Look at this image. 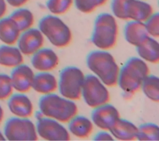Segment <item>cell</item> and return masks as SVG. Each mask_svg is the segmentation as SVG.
<instances>
[{"instance_id":"20","label":"cell","mask_w":159,"mask_h":141,"mask_svg":"<svg viewBox=\"0 0 159 141\" xmlns=\"http://www.w3.org/2000/svg\"><path fill=\"white\" fill-rule=\"evenodd\" d=\"M20 30L14 21L9 16L0 19V40L8 45L16 43L20 35Z\"/></svg>"},{"instance_id":"12","label":"cell","mask_w":159,"mask_h":141,"mask_svg":"<svg viewBox=\"0 0 159 141\" xmlns=\"http://www.w3.org/2000/svg\"><path fill=\"white\" fill-rule=\"evenodd\" d=\"M34 77L32 69L24 64L14 67L10 75L13 88L20 93H25L32 88Z\"/></svg>"},{"instance_id":"8","label":"cell","mask_w":159,"mask_h":141,"mask_svg":"<svg viewBox=\"0 0 159 141\" xmlns=\"http://www.w3.org/2000/svg\"><path fill=\"white\" fill-rule=\"evenodd\" d=\"M4 135L9 140H37V133L34 124L27 118L12 117L4 125Z\"/></svg>"},{"instance_id":"1","label":"cell","mask_w":159,"mask_h":141,"mask_svg":"<svg viewBox=\"0 0 159 141\" xmlns=\"http://www.w3.org/2000/svg\"><path fill=\"white\" fill-rule=\"evenodd\" d=\"M88 68L100 80L108 87L117 83L119 67L113 56L105 50L90 52L86 58Z\"/></svg>"},{"instance_id":"2","label":"cell","mask_w":159,"mask_h":141,"mask_svg":"<svg viewBox=\"0 0 159 141\" xmlns=\"http://www.w3.org/2000/svg\"><path fill=\"white\" fill-rule=\"evenodd\" d=\"M39 107L42 115L64 123L69 122L78 112L74 101L52 93L40 98Z\"/></svg>"},{"instance_id":"7","label":"cell","mask_w":159,"mask_h":141,"mask_svg":"<svg viewBox=\"0 0 159 141\" xmlns=\"http://www.w3.org/2000/svg\"><path fill=\"white\" fill-rule=\"evenodd\" d=\"M81 95L85 103L93 108L107 103L110 100L108 90L100 79L93 74L84 76Z\"/></svg>"},{"instance_id":"5","label":"cell","mask_w":159,"mask_h":141,"mask_svg":"<svg viewBox=\"0 0 159 141\" xmlns=\"http://www.w3.org/2000/svg\"><path fill=\"white\" fill-rule=\"evenodd\" d=\"M39 29L55 46L63 48L68 46L72 38L69 27L58 17L47 15L39 22Z\"/></svg>"},{"instance_id":"29","label":"cell","mask_w":159,"mask_h":141,"mask_svg":"<svg viewBox=\"0 0 159 141\" xmlns=\"http://www.w3.org/2000/svg\"><path fill=\"white\" fill-rule=\"evenodd\" d=\"M13 90L10 76L5 74H0V100L8 98Z\"/></svg>"},{"instance_id":"32","label":"cell","mask_w":159,"mask_h":141,"mask_svg":"<svg viewBox=\"0 0 159 141\" xmlns=\"http://www.w3.org/2000/svg\"><path fill=\"white\" fill-rule=\"evenodd\" d=\"M7 6L5 0H0V19L5 14L6 12Z\"/></svg>"},{"instance_id":"10","label":"cell","mask_w":159,"mask_h":141,"mask_svg":"<svg viewBox=\"0 0 159 141\" xmlns=\"http://www.w3.org/2000/svg\"><path fill=\"white\" fill-rule=\"evenodd\" d=\"M17 48L22 54L32 55L40 49L44 43V37L39 28H30L20 34Z\"/></svg>"},{"instance_id":"19","label":"cell","mask_w":159,"mask_h":141,"mask_svg":"<svg viewBox=\"0 0 159 141\" xmlns=\"http://www.w3.org/2000/svg\"><path fill=\"white\" fill-rule=\"evenodd\" d=\"M139 56L143 60L153 64L159 62V45L153 38L148 36L139 45L136 46Z\"/></svg>"},{"instance_id":"15","label":"cell","mask_w":159,"mask_h":141,"mask_svg":"<svg viewBox=\"0 0 159 141\" xmlns=\"http://www.w3.org/2000/svg\"><path fill=\"white\" fill-rule=\"evenodd\" d=\"M7 106L10 111L19 118H29L33 113V105L30 98L23 93L9 96Z\"/></svg>"},{"instance_id":"18","label":"cell","mask_w":159,"mask_h":141,"mask_svg":"<svg viewBox=\"0 0 159 141\" xmlns=\"http://www.w3.org/2000/svg\"><path fill=\"white\" fill-rule=\"evenodd\" d=\"M58 87L55 77L48 72H41L34 75L32 88L41 94L47 95L53 92Z\"/></svg>"},{"instance_id":"17","label":"cell","mask_w":159,"mask_h":141,"mask_svg":"<svg viewBox=\"0 0 159 141\" xmlns=\"http://www.w3.org/2000/svg\"><path fill=\"white\" fill-rule=\"evenodd\" d=\"M109 130L118 140H134L136 139L138 127L132 122L119 118Z\"/></svg>"},{"instance_id":"24","label":"cell","mask_w":159,"mask_h":141,"mask_svg":"<svg viewBox=\"0 0 159 141\" xmlns=\"http://www.w3.org/2000/svg\"><path fill=\"white\" fill-rule=\"evenodd\" d=\"M142 91L146 96L152 101H159V79L154 75H148L141 85Z\"/></svg>"},{"instance_id":"34","label":"cell","mask_w":159,"mask_h":141,"mask_svg":"<svg viewBox=\"0 0 159 141\" xmlns=\"http://www.w3.org/2000/svg\"><path fill=\"white\" fill-rule=\"evenodd\" d=\"M6 138L4 135V134L2 133V132L0 130V140H5Z\"/></svg>"},{"instance_id":"16","label":"cell","mask_w":159,"mask_h":141,"mask_svg":"<svg viewBox=\"0 0 159 141\" xmlns=\"http://www.w3.org/2000/svg\"><path fill=\"white\" fill-rule=\"evenodd\" d=\"M124 35L125 40L135 47L149 36L144 22L135 20L129 21L125 24L124 29Z\"/></svg>"},{"instance_id":"14","label":"cell","mask_w":159,"mask_h":141,"mask_svg":"<svg viewBox=\"0 0 159 141\" xmlns=\"http://www.w3.org/2000/svg\"><path fill=\"white\" fill-rule=\"evenodd\" d=\"M32 55L31 64L34 68L39 71L52 70L58 64V57L50 48H40Z\"/></svg>"},{"instance_id":"22","label":"cell","mask_w":159,"mask_h":141,"mask_svg":"<svg viewBox=\"0 0 159 141\" xmlns=\"http://www.w3.org/2000/svg\"><path fill=\"white\" fill-rule=\"evenodd\" d=\"M93 128L91 121L83 116H74L68 124L70 132L75 136L81 139L88 137L92 132Z\"/></svg>"},{"instance_id":"6","label":"cell","mask_w":159,"mask_h":141,"mask_svg":"<svg viewBox=\"0 0 159 141\" xmlns=\"http://www.w3.org/2000/svg\"><path fill=\"white\" fill-rule=\"evenodd\" d=\"M84 79V74L78 67L68 66L63 68L60 73L58 83L60 95L71 100L80 99Z\"/></svg>"},{"instance_id":"30","label":"cell","mask_w":159,"mask_h":141,"mask_svg":"<svg viewBox=\"0 0 159 141\" xmlns=\"http://www.w3.org/2000/svg\"><path fill=\"white\" fill-rule=\"evenodd\" d=\"M94 140H112V137L106 132H99L97 133L93 139Z\"/></svg>"},{"instance_id":"23","label":"cell","mask_w":159,"mask_h":141,"mask_svg":"<svg viewBox=\"0 0 159 141\" xmlns=\"http://www.w3.org/2000/svg\"><path fill=\"white\" fill-rule=\"evenodd\" d=\"M9 17L16 24L20 32L31 28L34 22L32 12L26 8L16 9L11 13Z\"/></svg>"},{"instance_id":"11","label":"cell","mask_w":159,"mask_h":141,"mask_svg":"<svg viewBox=\"0 0 159 141\" xmlns=\"http://www.w3.org/2000/svg\"><path fill=\"white\" fill-rule=\"evenodd\" d=\"M119 118L118 110L108 103L94 108L91 113L93 123L102 130H109Z\"/></svg>"},{"instance_id":"27","label":"cell","mask_w":159,"mask_h":141,"mask_svg":"<svg viewBox=\"0 0 159 141\" xmlns=\"http://www.w3.org/2000/svg\"><path fill=\"white\" fill-rule=\"evenodd\" d=\"M107 0H73L76 9L83 12L88 14L94 11L97 7L103 6Z\"/></svg>"},{"instance_id":"21","label":"cell","mask_w":159,"mask_h":141,"mask_svg":"<svg viewBox=\"0 0 159 141\" xmlns=\"http://www.w3.org/2000/svg\"><path fill=\"white\" fill-rule=\"evenodd\" d=\"M24 62L22 54L17 47L8 45L0 46V65L14 67Z\"/></svg>"},{"instance_id":"4","label":"cell","mask_w":159,"mask_h":141,"mask_svg":"<svg viewBox=\"0 0 159 141\" xmlns=\"http://www.w3.org/2000/svg\"><path fill=\"white\" fill-rule=\"evenodd\" d=\"M118 26L114 16L109 13L99 14L94 23L92 43L102 50L112 48L117 41Z\"/></svg>"},{"instance_id":"13","label":"cell","mask_w":159,"mask_h":141,"mask_svg":"<svg viewBox=\"0 0 159 141\" xmlns=\"http://www.w3.org/2000/svg\"><path fill=\"white\" fill-rule=\"evenodd\" d=\"M153 14V8L143 0H126L124 7L125 20L144 22Z\"/></svg>"},{"instance_id":"26","label":"cell","mask_w":159,"mask_h":141,"mask_svg":"<svg viewBox=\"0 0 159 141\" xmlns=\"http://www.w3.org/2000/svg\"><path fill=\"white\" fill-rule=\"evenodd\" d=\"M73 0H47L46 6L54 15H61L66 13L71 7Z\"/></svg>"},{"instance_id":"33","label":"cell","mask_w":159,"mask_h":141,"mask_svg":"<svg viewBox=\"0 0 159 141\" xmlns=\"http://www.w3.org/2000/svg\"><path fill=\"white\" fill-rule=\"evenodd\" d=\"M3 117H4V111H3V109L2 108V107L0 106V124L2 121Z\"/></svg>"},{"instance_id":"31","label":"cell","mask_w":159,"mask_h":141,"mask_svg":"<svg viewBox=\"0 0 159 141\" xmlns=\"http://www.w3.org/2000/svg\"><path fill=\"white\" fill-rule=\"evenodd\" d=\"M7 3L12 7H19L25 4L28 0H6Z\"/></svg>"},{"instance_id":"3","label":"cell","mask_w":159,"mask_h":141,"mask_svg":"<svg viewBox=\"0 0 159 141\" xmlns=\"http://www.w3.org/2000/svg\"><path fill=\"white\" fill-rule=\"evenodd\" d=\"M149 68L143 60L133 57L129 59L119 70L117 83L127 94H134L140 88Z\"/></svg>"},{"instance_id":"28","label":"cell","mask_w":159,"mask_h":141,"mask_svg":"<svg viewBox=\"0 0 159 141\" xmlns=\"http://www.w3.org/2000/svg\"><path fill=\"white\" fill-rule=\"evenodd\" d=\"M145 28L149 36L154 38L159 36V14L153 13L150 17L144 22Z\"/></svg>"},{"instance_id":"25","label":"cell","mask_w":159,"mask_h":141,"mask_svg":"<svg viewBox=\"0 0 159 141\" xmlns=\"http://www.w3.org/2000/svg\"><path fill=\"white\" fill-rule=\"evenodd\" d=\"M159 128L153 123H145L138 127L136 139L139 140H158Z\"/></svg>"},{"instance_id":"9","label":"cell","mask_w":159,"mask_h":141,"mask_svg":"<svg viewBox=\"0 0 159 141\" xmlns=\"http://www.w3.org/2000/svg\"><path fill=\"white\" fill-rule=\"evenodd\" d=\"M37 119L36 131L42 139L47 140L63 141L70 139L68 131L58 121L40 116L37 117Z\"/></svg>"}]
</instances>
